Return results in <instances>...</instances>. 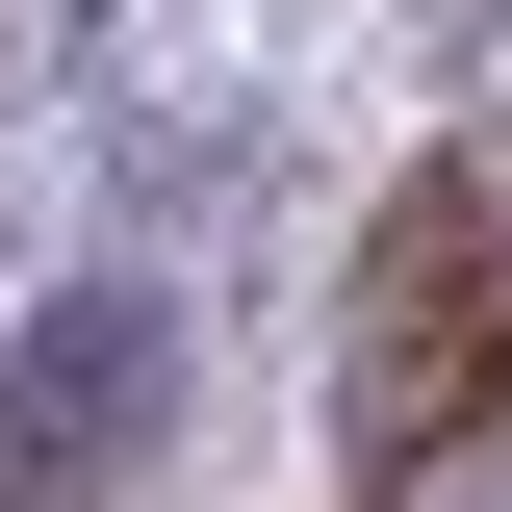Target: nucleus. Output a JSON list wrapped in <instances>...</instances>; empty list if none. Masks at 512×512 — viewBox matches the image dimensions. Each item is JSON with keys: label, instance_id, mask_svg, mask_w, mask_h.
<instances>
[{"label": "nucleus", "instance_id": "1", "mask_svg": "<svg viewBox=\"0 0 512 512\" xmlns=\"http://www.w3.org/2000/svg\"><path fill=\"white\" fill-rule=\"evenodd\" d=\"M154 384H180V308L154 282H52L0 333V512H103L154 461Z\"/></svg>", "mask_w": 512, "mask_h": 512}]
</instances>
